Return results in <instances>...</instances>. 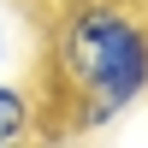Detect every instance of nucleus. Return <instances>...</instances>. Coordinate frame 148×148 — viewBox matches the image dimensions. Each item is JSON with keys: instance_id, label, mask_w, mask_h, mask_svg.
Instances as JSON below:
<instances>
[{"instance_id": "nucleus-3", "label": "nucleus", "mask_w": 148, "mask_h": 148, "mask_svg": "<svg viewBox=\"0 0 148 148\" xmlns=\"http://www.w3.org/2000/svg\"><path fill=\"white\" fill-rule=\"evenodd\" d=\"M30 6H59V0H30Z\"/></svg>"}, {"instance_id": "nucleus-1", "label": "nucleus", "mask_w": 148, "mask_h": 148, "mask_svg": "<svg viewBox=\"0 0 148 148\" xmlns=\"http://www.w3.org/2000/svg\"><path fill=\"white\" fill-rule=\"evenodd\" d=\"M47 83L65 107H77L71 130L83 136L148 101V12L130 0H59Z\"/></svg>"}, {"instance_id": "nucleus-2", "label": "nucleus", "mask_w": 148, "mask_h": 148, "mask_svg": "<svg viewBox=\"0 0 148 148\" xmlns=\"http://www.w3.org/2000/svg\"><path fill=\"white\" fill-rule=\"evenodd\" d=\"M36 113H42V101H36V89H30V83L0 77V148L30 136V130H36Z\"/></svg>"}]
</instances>
